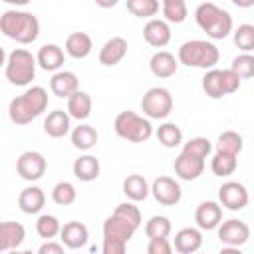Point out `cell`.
<instances>
[{"label": "cell", "mask_w": 254, "mask_h": 254, "mask_svg": "<svg viewBox=\"0 0 254 254\" xmlns=\"http://www.w3.org/2000/svg\"><path fill=\"white\" fill-rule=\"evenodd\" d=\"M48 107V91L42 85L28 87L22 95L14 97L8 105L10 121L16 125H28L38 115H42Z\"/></svg>", "instance_id": "obj_1"}, {"label": "cell", "mask_w": 254, "mask_h": 254, "mask_svg": "<svg viewBox=\"0 0 254 254\" xmlns=\"http://www.w3.org/2000/svg\"><path fill=\"white\" fill-rule=\"evenodd\" d=\"M0 32L18 44H32L40 36V20L32 12L6 10L0 16Z\"/></svg>", "instance_id": "obj_2"}, {"label": "cell", "mask_w": 254, "mask_h": 254, "mask_svg": "<svg viewBox=\"0 0 254 254\" xmlns=\"http://www.w3.org/2000/svg\"><path fill=\"white\" fill-rule=\"evenodd\" d=\"M194 20L210 40H224L232 32V16L212 2L198 4L194 10Z\"/></svg>", "instance_id": "obj_3"}, {"label": "cell", "mask_w": 254, "mask_h": 254, "mask_svg": "<svg viewBox=\"0 0 254 254\" xmlns=\"http://www.w3.org/2000/svg\"><path fill=\"white\" fill-rule=\"evenodd\" d=\"M220 52L212 42L206 40H189L179 48V64L187 67L210 69L218 64Z\"/></svg>", "instance_id": "obj_4"}, {"label": "cell", "mask_w": 254, "mask_h": 254, "mask_svg": "<svg viewBox=\"0 0 254 254\" xmlns=\"http://www.w3.org/2000/svg\"><path fill=\"white\" fill-rule=\"evenodd\" d=\"M135 226L119 214H111L103 222V254H123L127 242L135 234Z\"/></svg>", "instance_id": "obj_5"}, {"label": "cell", "mask_w": 254, "mask_h": 254, "mask_svg": "<svg viewBox=\"0 0 254 254\" xmlns=\"http://www.w3.org/2000/svg\"><path fill=\"white\" fill-rule=\"evenodd\" d=\"M4 67H6V79L12 85L22 87L32 83V79L36 77V58L24 48H16L14 52H10Z\"/></svg>", "instance_id": "obj_6"}, {"label": "cell", "mask_w": 254, "mask_h": 254, "mask_svg": "<svg viewBox=\"0 0 254 254\" xmlns=\"http://www.w3.org/2000/svg\"><path fill=\"white\" fill-rule=\"evenodd\" d=\"M115 133L131 143H145L153 135V125L149 119L137 115L135 111H121L115 117Z\"/></svg>", "instance_id": "obj_7"}, {"label": "cell", "mask_w": 254, "mask_h": 254, "mask_svg": "<svg viewBox=\"0 0 254 254\" xmlns=\"http://www.w3.org/2000/svg\"><path fill=\"white\" fill-rule=\"evenodd\" d=\"M141 109L149 119H165L173 111V95L165 87H151L141 97Z\"/></svg>", "instance_id": "obj_8"}, {"label": "cell", "mask_w": 254, "mask_h": 254, "mask_svg": "<svg viewBox=\"0 0 254 254\" xmlns=\"http://www.w3.org/2000/svg\"><path fill=\"white\" fill-rule=\"evenodd\" d=\"M48 169L46 157L38 151H24L16 161V171L24 181H40Z\"/></svg>", "instance_id": "obj_9"}, {"label": "cell", "mask_w": 254, "mask_h": 254, "mask_svg": "<svg viewBox=\"0 0 254 254\" xmlns=\"http://www.w3.org/2000/svg\"><path fill=\"white\" fill-rule=\"evenodd\" d=\"M248 238H250V228L244 220L230 218V220H224L218 224V240L224 246L240 248L242 244L248 242Z\"/></svg>", "instance_id": "obj_10"}, {"label": "cell", "mask_w": 254, "mask_h": 254, "mask_svg": "<svg viewBox=\"0 0 254 254\" xmlns=\"http://www.w3.org/2000/svg\"><path fill=\"white\" fill-rule=\"evenodd\" d=\"M149 192L155 196V200L163 206H175L179 204L181 196H183V190H181V185L171 179V177H159L153 181Z\"/></svg>", "instance_id": "obj_11"}, {"label": "cell", "mask_w": 254, "mask_h": 254, "mask_svg": "<svg viewBox=\"0 0 254 254\" xmlns=\"http://www.w3.org/2000/svg\"><path fill=\"white\" fill-rule=\"evenodd\" d=\"M218 200L224 208L228 210H242L246 208L248 204V190L242 183H236V181H228V183H222L220 189H218Z\"/></svg>", "instance_id": "obj_12"}, {"label": "cell", "mask_w": 254, "mask_h": 254, "mask_svg": "<svg viewBox=\"0 0 254 254\" xmlns=\"http://www.w3.org/2000/svg\"><path fill=\"white\" fill-rule=\"evenodd\" d=\"M204 171V159L181 151L175 159V173L183 181H196Z\"/></svg>", "instance_id": "obj_13"}, {"label": "cell", "mask_w": 254, "mask_h": 254, "mask_svg": "<svg viewBox=\"0 0 254 254\" xmlns=\"http://www.w3.org/2000/svg\"><path fill=\"white\" fill-rule=\"evenodd\" d=\"M194 222L200 230H214L222 222V206L214 200H204L194 210Z\"/></svg>", "instance_id": "obj_14"}, {"label": "cell", "mask_w": 254, "mask_h": 254, "mask_svg": "<svg viewBox=\"0 0 254 254\" xmlns=\"http://www.w3.org/2000/svg\"><path fill=\"white\" fill-rule=\"evenodd\" d=\"M60 238H62V244L69 250H77V248H83L87 244V238H89V230L83 222H77V220H71V222H65L60 230Z\"/></svg>", "instance_id": "obj_15"}, {"label": "cell", "mask_w": 254, "mask_h": 254, "mask_svg": "<svg viewBox=\"0 0 254 254\" xmlns=\"http://www.w3.org/2000/svg\"><path fill=\"white\" fill-rule=\"evenodd\" d=\"M143 38L153 48H165L171 42V28L169 22L159 18H149V22L143 28Z\"/></svg>", "instance_id": "obj_16"}, {"label": "cell", "mask_w": 254, "mask_h": 254, "mask_svg": "<svg viewBox=\"0 0 254 254\" xmlns=\"http://www.w3.org/2000/svg\"><path fill=\"white\" fill-rule=\"evenodd\" d=\"M26 238V228L16 220L0 222V252L16 250Z\"/></svg>", "instance_id": "obj_17"}, {"label": "cell", "mask_w": 254, "mask_h": 254, "mask_svg": "<svg viewBox=\"0 0 254 254\" xmlns=\"http://www.w3.org/2000/svg\"><path fill=\"white\" fill-rule=\"evenodd\" d=\"M125 56H127V40L121 38V36H113L99 50V64L101 65H107V67H113Z\"/></svg>", "instance_id": "obj_18"}, {"label": "cell", "mask_w": 254, "mask_h": 254, "mask_svg": "<svg viewBox=\"0 0 254 254\" xmlns=\"http://www.w3.org/2000/svg\"><path fill=\"white\" fill-rule=\"evenodd\" d=\"M177 67H179V62L175 60V56L171 52H165V50H159L151 56L149 60V69L155 77H171L177 73Z\"/></svg>", "instance_id": "obj_19"}, {"label": "cell", "mask_w": 254, "mask_h": 254, "mask_svg": "<svg viewBox=\"0 0 254 254\" xmlns=\"http://www.w3.org/2000/svg\"><path fill=\"white\" fill-rule=\"evenodd\" d=\"M64 62H65V56L58 44H46L38 50L36 64L46 71H58L64 65Z\"/></svg>", "instance_id": "obj_20"}, {"label": "cell", "mask_w": 254, "mask_h": 254, "mask_svg": "<svg viewBox=\"0 0 254 254\" xmlns=\"http://www.w3.org/2000/svg\"><path fill=\"white\" fill-rule=\"evenodd\" d=\"M173 246L181 254H192L202 246V232L198 228H192V226L181 228L175 234V244Z\"/></svg>", "instance_id": "obj_21"}, {"label": "cell", "mask_w": 254, "mask_h": 254, "mask_svg": "<svg viewBox=\"0 0 254 254\" xmlns=\"http://www.w3.org/2000/svg\"><path fill=\"white\" fill-rule=\"evenodd\" d=\"M69 115H67V111H64V109H54V111H50L48 113V117H46V121H44V131H46V135L48 137H52V139H62L64 135H67L69 133Z\"/></svg>", "instance_id": "obj_22"}, {"label": "cell", "mask_w": 254, "mask_h": 254, "mask_svg": "<svg viewBox=\"0 0 254 254\" xmlns=\"http://www.w3.org/2000/svg\"><path fill=\"white\" fill-rule=\"evenodd\" d=\"M50 89L56 97H62V99L65 97L67 99L77 89V75L73 71H65V69L60 71L58 69L50 79Z\"/></svg>", "instance_id": "obj_23"}, {"label": "cell", "mask_w": 254, "mask_h": 254, "mask_svg": "<svg viewBox=\"0 0 254 254\" xmlns=\"http://www.w3.org/2000/svg\"><path fill=\"white\" fill-rule=\"evenodd\" d=\"M91 97L87 91H81V89H75L69 97H67V115L77 119V121H83L91 115Z\"/></svg>", "instance_id": "obj_24"}, {"label": "cell", "mask_w": 254, "mask_h": 254, "mask_svg": "<svg viewBox=\"0 0 254 254\" xmlns=\"http://www.w3.org/2000/svg\"><path fill=\"white\" fill-rule=\"evenodd\" d=\"M46 204V194L40 187H26L18 196V206L26 214H38Z\"/></svg>", "instance_id": "obj_25"}, {"label": "cell", "mask_w": 254, "mask_h": 254, "mask_svg": "<svg viewBox=\"0 0 254 254\" xmlns=\"http://www.w3.org/2000/svg\"><path fill=\"white\" fill-rule=\"evenodd\" d=\"M91 48H93L91 36L85 32H73L65 40V52H67V56H71L75 60L87 58L91 54Z\"/></svg>", "instance_id": "obj_26"}, {"label": "cell", "mask_w": 254, "mask_h": 254, "mask_svg": "<svg viewBox=\"0 0 254 254\" xmlns=\"http://www.w3.org/2000/svg\"><path fill=\"white\" fill-rule=\"evenodd\" d=\"M73 175L75 179L83 181V183H91L99 177V161L93 157V155H81L79 159L73 161Z\"/></svg>", "instance_id": "obj_27"}, {"label": "cell", "mask_w": 254, "mask_h": 254, "mask_svg": "<svg viewBox=\"0 0 254 254\" xmlns=\"http://www.w3.org/2000/svg\"><path fill=\"white\" fill-rule=\"evenodd\" d=\"M123 192L133 202L145 200L149 196V183H147V179L143 175H129L123 181Z\"/></svg>", "instance_id": "obj_28"}, {"label": "cell", "mask_w": 254, "mask_h": 254, "mask_svg": "<svg viewBox=\"0 0 254 254\" xmlns=\"http://www.w3.org/2000/svg\"><path fill=\"white\" fill-rule=\"evenodd\" d=\"M97 139H99V135H97L95 127L85 125V123H83V125H77V127L71 131V143H73V147L79 149V151H89V149H93L95 143H97Z\"/></svg>", "instance_id": "obj_29"}, {"label": "cell", "mask_w": 254, "mask_h": 254, "mask_svg": "<svg viewBox=\"0 0 254 254\" xmlns=\"http://www.w3.org/2000/svg\"><path fill=\"white\" fill-rule=\"evenodd\" d=\"M238 155H232V153H224V151H216L212 161H210V171L216 175V177H230L236 167H238Z\"/></svg>", "instance_id": "obj_30"}, {"label": "cell", "mask_w": 254, "mask_h": 254, "mask_svg": "<svg viewBox=\"0 0 254 254\" xmlns=\"http://www.w3.org/2000/svg\"><path fill=\"white\" fill-rule=\"evenodd\" d=\"M202 89L210 99H220L226 95L224 91V83H222V71L216 67L206 69L204 77H202Z\"/></svg>", "instance_id": "obj_31"}, {"label": "cell", "mask_w": 254, "mask_h": 254, "mask_svg": "<svg viewBox=\"0 0 254 254\" xmlns=\"http://www.w3.org/2000/svg\"><path fill=\"white\" fill-rule=\"evenodd\" d=\"M157 139H159V143H161L163 147L175 149V147H179V145L183 143V131H181V127L175 125V123H163V125H159V129H157Z\"/></svg>", "instance_id": "obj_32"}, {"label": "cell", "mask_w": 254, "mask_h": 254, "mask_svg": "<svg viewBox=\"0 0 254 254\" xmlns=\"http://www.w3.org/2000/svg\"><path fill=\"white\" fill-rule=\"evenodd\" d=\"M75 198H77V190H75V187L69 181H60V183L54 185V189H52V200L56 204L69 206V204L75 202Z\"/></svg>", "instance_id": "obj_33"}, {"label": "cell", "mask_w": 254, "mask_h": 254, "mask_svg": "<svg viewBox=\"0 0 254 254\" xmlns=\"http://www.w3.org/2000/svg\"><path fill=\"white\" fill-rule=\"evenodd\" d=\"M60 230H62V222H60L58 216H54V214H42V216L38 218V222H36V232H38V236L44 238V240L56 238V236L60 234Z\"/></svg>", "instance_id": "obj_34"}, {"label": "cell", "mask_w": 254, "mask_h": 254, "mask_svg": "<svg viewBox=\"0 0 254 254\" xmlns=\"http://www.w3.org/2000/svg\"><path fill=\"white\" fill-rule=\"evenodd\" d=\"M171 230H173L171 220L167 216H161V214L159 216H151L147 220V224H145L147 238H169Z\"/></svg>", "instance_id": "obj_35"}, {"label": "cell", "mask_w": 254, "mask_h": 254, "mask_svg": "<svg viewBox=\"0 0 254 254\" xmlns=\"http://www.w3.org/2000/svg\"><path fill=\"white\" fill-rule=\"evenodd\" d=\"M244 147V141H242V135L236 133V131H222L218 135V141H216V151H224V153H232V155H238Z\"/></svg>", "instance_id": "obj_36"}, {"label": "cell", "mask_w": 254, "mask_h": 254, "mask_svg": "<svg viewBox=\"0 0 254 254\" xmlns=\"http://www.w3.org/2000/svg\"><path fill=\"white\" fill-rule=\"evenodd\" d=\"M127 10L137 18H153L159 12V0H127Z\"/></svg>", "instance_id": "obj_37"}, {"label": "cell", "mask_w": 254, "mask_h": 254, "mask_svg": "<svg viewBox=\"0 0 254 254\" xmlns=\"http://www.w3.org/2000/svg\"><path fill=\"white\" fill-rule=\"evenodd\" d=\"M234 44L242 52L250 54L254 50V26L252 24H240L234 30Z\"/></svg>", "instance_id": "obj_38"}, {"label": "cell", "mask_w": 254, "mask_h": 254, "mask_svg": "<svg viewBox=\"0 0 254 254\" xmlns=\"http://www.w3.org/2000/svg\"><path fill=\"white\" fill-rule=\"evenodd\" d=\"M163 16H165V22L183 24L189 16L187 2H167V4H163Z\"/></svg>", "instance_id": "obj_39"}, {"label": "cell", "mask_w": 254, "mask_h": 254, "mask_svg": "<svg viewBox=\"0 0 254 254\" xmlns=\"http://www.w3.org/2000/svg\"><path fill=\"white\" fill-rule=\"evenodd\" d=\"M230 69H232L240 79H248V77L254 75V58L244 52V54H240V56H236V58L232 60Z\"/></svg>", "instance_id": "obj_40"}, {"label": "cell", "mask_w": 254, "mask_h": 254, "mask_svg": "<svg viewBox=\"0 0 254 254\" xmlns=\"http://www.w3.org/2000/svg\"><path fill=\"white\" fill-rule=\"evenodd\" d=\"M183 151H185V153H190V155H194V157L206 159V157L210 155V151H212V143H210L206 137H192V139H189V141L185 143Z\"/></svg>", "instance_id": "obj_41"}, {"label": "cell", "mask_w": 254, "mask_h": 254, "mask_svg": "<svg viewBox=\"0 0 254 254\" xmlns=\"http://www.w3.org/2000/svg\"><path fill=\"white\" fill-rule=\"evenodd\" d=\"M113 212L119 214V216H123L125 220H129L135 228L141 226V210H139L133 202H121V204H117V208H115Z\"/></svg>", "instance_id": "obj_42"}, {"label": "cell", "mask_w": 254, "mask_h": 254, "mask_svg": "<svg viewBox=\"0 0 254 254\" xmlns=\"http://www.w3.org/2000/svg\"><path fill=\"white\" fill-rule=\"evenodd\" d=\"M171 252H173V244L169 242V238H149L147 254H171Z\"/></svg>", "instance_id": "obj_43"}, {"label": "cell", "mask_w": 254, "mask_h": 254, "mask_svg": "<svg viewBox=\"0 0 254 254\" xmlns=\"http://www.w3.org/2000/svg\"><path fill=\"white\" fill-rule=\"evenodd\" d=\"M220 71H222V83H224L226 95L238 91V89H240V77H238L230 67H228V69H220Z\"/></svg>", "instance_id": "obj_44"}, {"label": "cell", "mask_w": 254, "mask_h": 254, "mask_svg": "<svg viewBox=\"0 0 254 254\" xmlns=\"http://www.w3.org/2000/svg\"><path fill=\"white\" fill-rule=\"evenodd\" d=\"M38 252H40V254H64V244L48 240V242H44V244L38 248Z\"/></svg>", "instance_id": "obj_45"}, {"label": "cell", "mask_w": 254, "mask_h": 254, "mask_svg": "<svg viewBox=\"0 0 254 254\" xmlns=\"http://www.w3.org/2000/svg\"><path fill=\"white\" fill-rule=\"evenodd\" d=\"M230 2L238 8H252L254 6V0H230Z\"/></svg>", "instance_id": "obj_46"}, {"label": "cell", "mask_w": 254, "mask_h": 254, "mask_svg": "<svg viewBox=\"0 0 254 254\" xmlns=\"http://www.w3.org/2000/svg\"><path fill=\"white\" fill-rule=\"evenodd\" d=\"M117 2L119 0H95V4L99 8H113V6H117Z\"/></svg>", "instance_id": "obj_47"}, {"label": "cell", "mask_w": 254, "mask_h": 254, "mask_svg": "<svg viewBox=\"0 0 254 254\" xmlns=\"http://www.w3.org/2000/svg\"><path fill=\"white\" fill-rule=\"evenodd\" d=\"M2 2H6V4H12V6H26V4H30L32 0H2Z\"/></svg>", "instance_id": "obj_48"}, {"label": "cell", "mask_w": 254, "mask_h": 254, "mask_svg": "<svg viewBox=\"0 0 254 254\" xmlns=\"http://www.w3.org/2000/svg\"><path fill=\"white\" fill-rule=\"evenodd\" d=\"M2 65H6V52H4V48L0 46V67Z\"/></svg>", "instance_id": "obj_49"}, {"label": "cell", "mask_w": 254, "mask_h": 254, "mask_svg": "<svg viewBox=\"0 0 254 254\" xmlns=\"http://www.w3.org/2000/svg\"><path fill=\"white\" fill-rule=\"evenodd\" d=\"M163 4H167V2H187V0H161Z\"/></svg>", "instance_id": "obj_50"}]
</instances>
